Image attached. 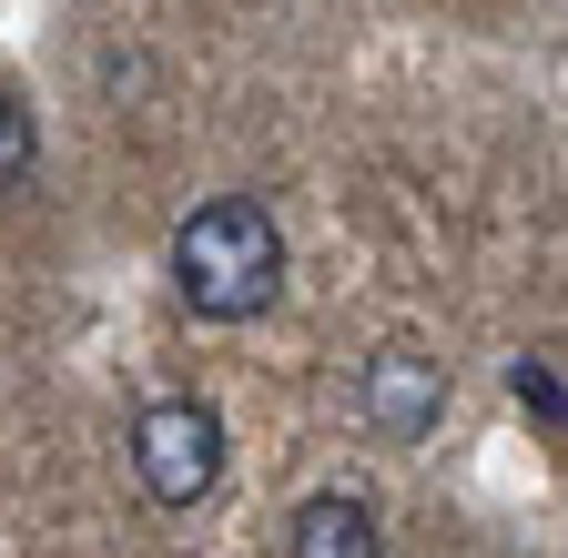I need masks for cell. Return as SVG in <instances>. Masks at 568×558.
<instances>
[{
	"label": "cell",
	"instance_id": "1",
	"mask_svg": "<svg viewBox=\"0 0 568 558\" xmlns=\"http://www.w3.org/2000/svg\"><path fill=\"white\" fill-rule=\"evenodd\" d=\"M173 285H183V305L213 315V325L264 315V305L284 295V234H274V214H264L254 193L193 203L183 234H173Z\"/></svg>",
	"mask_w": 568,
	"mask_h": 558
},
{
	"label": "cell",
	"instance_id": "2",
	"mask_svg": "<svg viewBox=\"0 0 568 558\" xmlns=\"http://www.w3.org/2000/svg\"><path fill=\"white\" fill-rule=\"evenodd\" d=\"M132 477L153 508H203L224 487V416L203 396H153L132 416Z\"/></svg>",
	"mask_w": 568,
	"mask_h": 558
},
{
	"label": "cell",
	"instance_id": "3",
	"mask_svg": "<svg viewBox=\"0 0 568 558\" xmlns=\"http://www.w3.org/2000/svg\"><path fill=\"white\" fill-rule=\"evenodd\" d=\"M355 416H366L386 447L437 437V416H447V366L426 356V345H376L366 376H355Z\"/></svg>",
	"mask_w": 568,
	"mask_h": 558
},
{
	"label": "cell",
	"instance_id": "4",
	"mask_svg": "<svg viewBox=\"0 0 568 558\" xmlns=\"http://www.w3.org/2000/svg\"><path fill=\"white\" fill-rule=\"evenodd\" d=\"M295 558H386V528L366 498H345V487H325V498L295 508Z\"/></svg>",
	"mask_w": 568,
	"mask_h": 558
},
{
	"label": "cell",
	"instance_id": "5",
	"mask_svg": "<svg viewBox=\"0 0 568 558\" xmlns=\"http://www.w3.org/2000/svg\"><path fill=\"white\" fill-rule=\"evenodd\" d=\"M31 163H41V122H31L11 92H0V193H11V183H31Z\"/></svg>",
	"mask_w": 568,
	"mask_h": 558
},
{
	"label": "cell",
	"instance_id": "6",
	"mask_svg": "<svg viewBox=\"0 0 568 558\" xmlns=\"http://www.w3.org/2000/svg\"><path fill=\"white\" fill-rule=\"evenodd\" d=\"M518 396H528V406H538V416H568V396H558V386H548V366H518Z\"/></svg>",
	"mask_w": 568,
	"mask_h": 558
}]
</instances>
